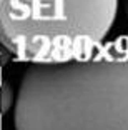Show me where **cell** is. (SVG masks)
I'll return each instance as SVG.
<instances>
[{"instance_id": "obj_1", "label": "cell", "mask_w": 128, "mask_h": 130, "mask_svg": "<svg viewBox=\"0 0 128 130\" xmlns=\"http://www.w3.org/2000/svg\"><path fill=\"white\" fill-rule=\"evenodd\" d=\"M13 122L15 130H128V37L85 60L28 65Z\"/></svg>"}, {"instance_id": "obj_2", "label": "cell", "mask_w": 128, "mask_h": 130, "mask_svg": "<svg viewBox=\"0 0 128 130\" xmlns=\"http://www.w3.org/2000/svg\"><path fill=\"white\" fill-rule=\"evenodd\" d=\"M118 4L2 0L0 40L17 60L60 65L97 54L113 27Z\"/></svg>"}]
</instances>
